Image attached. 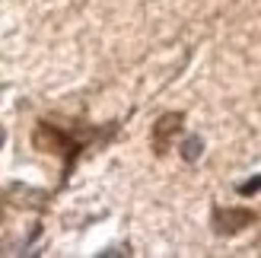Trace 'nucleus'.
<instances>
[{"instance_id":"f257e3e1","label":"nucleus","mask_w":261,"mask_h":258,"mask_svg":"<svg viewBox=\"0 0 261 258\" xmlns=\"http://www.w3.org/2000/svg\"><path fill=\"white\" fill-rule=\"evenodd\" d=\"M255 223V211L249 208H214V229L220 236H232Z\"/></svg>"},{"instance_id":"f03ea898","label":"nucleus","mask_w":261,"mask_h":258,"mask_svg":"<svg viewBox=\"0 0 261 258\" xmlns=\"http://www.w3.org/2000/svg\"><path fill=\"white\" fill-rule=\"evenodd\" d=\"M181 121H185V115H181V112H169V115H163V118L153 124V150L156 153H166L169 150V140L178 134Z\"/></svg>"},{"instance_id":"7ed1b4c3","label":"nucleus","mask_w":261,"mask_h":258,"mask_svg":"<svg viewBox=\"0 0 261 258\" xmlns=\"http://www.w3.org/2000/svg\"><path fill=\"white\" fill-rule=\"evenodd\" d=\"M201 153H204V140L201 137H188L185 144H181V160H185V163L201 160Z\"/></svg>"},{"instance_id":"20e7f679","label":"nucleus","mask_w":261,"mask_h":258,"mask_svg":"<svg viewBox=\"0 0 261 258\" xmlns=\"http://www.w3.org/2000/svg\"><path fill=\"white\" fill-rule=\"evenodd\" d=\"M258 188H261V178H252V182H245V185H239V195H255Z\"/></svg>"},{"instance_id":"39448f33","label":"nucleus","mask_w":261,"mask_h":258,"mask_svg":"<svg viewBox=\"0 0 261 258\" xmlns=\"http://www.w3.org/2000/svg\"><path fill=\"white\" fill-rule=\"evenodd\" d=\"M4 140H7V131H4V127H0V147H4Z\"/></svg>"}]
</instances>
